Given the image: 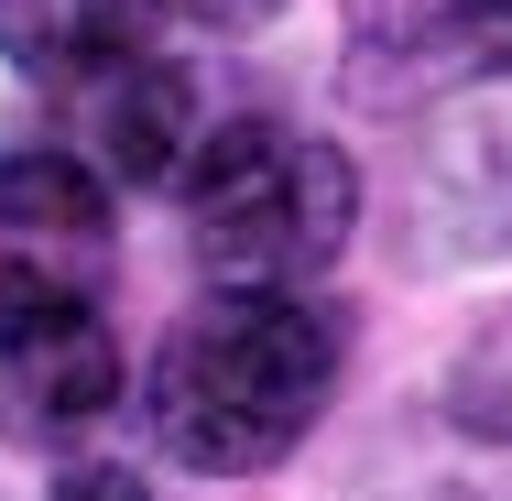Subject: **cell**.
I'll use <instances>...</instances> for the list:
<instances>
[{
  "label": "cell",
  "mask_w": 512,
  "mask_h": 501,
  "mask_svg": "<svg viewBox=\"0 0 512 501\" xmlns=\"http://www.w3.org/2000/svg\"><path fill=\"white\" fill-rule=\"evenodd\" d=\"M338 316L316 295H262V284H218L207 305H186L142 371V414L153 447L175 469L207 480H251L273 458L306 447V425L338 393Z\"/></svg>",
  "instance_id": "cell-1"
},
{
  "label": "cell",
  "mask_w": 512,
  "mask_h": 501,
  "mask_svg": "<svg viewBox=\"0 0 512 501\" xmlns=\"http://www.w3.org/2000/svg\"><path fill=\"white\" fill-rule=\"evenodd\" d=\"M186 240L218 284H262L295 295L306 273H327L349 251L360 218V175L338 142H316L295 120H218L186 153Z\"/></svg>",
  "instance_id": "cell-2"
},
{
  "label": "cell",
  "mask_w": 512,
  "mask_h": 501,
  "mask_svg": "<svg viewBox=\"0 0 512 501\" xmlns=\"http://www.w3.org/2000/svg\"><path fill=\"white\" fill-rule=\"evenodd\" d=\"M120 403V338L109 295L55 284H0V436L11 447H66Z\"/></svg>",
  "instance_id": "cell-3"
},
{
  "label": "cell",
  "mask_w": 512,
  "mask_h": 501,
  "mask_svg": "<svg viewBox=\"0 0 512 501\" xmlns=\"http://www.w3.org/2000/svg\"><path fill=\"white\" fill-rule=\"evenodd\" d=\"M0 284L109 295V186L77 153H11L0 164Z\"/></svg>",
  "instance_id": "cell-4"
},
{
  "label": "cell",
  "mask_w": 512,
  "mask_h": 501,
  "mask_svg": "<svg viewBox=\"0 0 512 501\" xmlns=\"http://www.w3.org/2000/svg\"><path fill=\"white\" fill-rule=\"evenodd\" d=\"M66 109H77L88 164L131 175V186L186 175V153H197V77H186L164 44L131 55V66H109V77H88V88H66Z\"/></svg>",
  "instance_id": "cell-5"
},
{
  "label": "cell",
  "mask_w": 512,
  "mask_h": 501,
  "mask_svg": "<svg viewBox=\"0 0 512 501\" xmlns=\"http://www.w3.org/2000/svg\"><path fill=\"white\" fill-rule=\"evenodd\" d=\"M153 33H164V0H0V55L55 99L153 55Z\"/></svg>",
  "instance_id": "cell-6"
},
{
  "label": "cell",
  "mask_w": 512,
  "mask_h": 501,
  "mask_svg": "<svg viewBox=\"0 0 512 501\" xmlns=\"http://www.w3.org/2000/svg\"><path fill=\"white\" fill-rule=\"evenodd\" d=\"M349 33L371 55H502L512 44V0H338Z\"/></svg>",
  "instance_id": "cell-7"
},
{
  "label": "cell",
  "mask_w": 512,
  "mask_h": 501,
  "mask_svg": "<svg viewBox=\"0 0 512 501\" xmlns=\"http://www.w3.org/2000/svg\"><path fill=\"white\" fill-rule=\"evenodd\" d=\"M447 403H458V425H480V436H502V447H512V316L491 327V338H469V349H458Z\"/></svg>",
  "instance_id": "cell-8"
},
{
  "label": "cell",
  "mask_w": 512,
  "mask_h": 501,
  "mask_svg": "<svg viewBox=\"0 0 512 501\" xmlns=\"http://www.w3.org/2000/svg\"><path fill=\"white\" fill-rule=\"evenodd\" d=\"M55 501H153V491H142L131 469H66V480H55Z\"/></svg>",
  "instance_id": "cell-9"
},
{
  "label": "cell",
  "mask_w": 512,
  "mask_h": 501,
  "mask_svg": "<svg viewBox=\"0 0 512 501\" xmlns=\"http://www.w3.org/2000/svg\"><path fill=\"white\" fill-rule=\"evenodd\" d=\"M164 11H186V22H218V33H251V22H273L284 0H164Z\"/></svg>",
  "instance_id": "cell-10"
},
{
  "label": "cell",
  "mask_w": 512,
  "mask_h": 501,
  "mask_svg": "<svg viewBox=\"0 0 512 501\" xmlns=\"http://www.w3.org/2000/svg\"><path fill=\"white\" fill-rule=\"evenodd\" d=\"M502 55H512V44H502Z\"/></svg>",
  "instance_id": "cell-11"
}]
</instances>
